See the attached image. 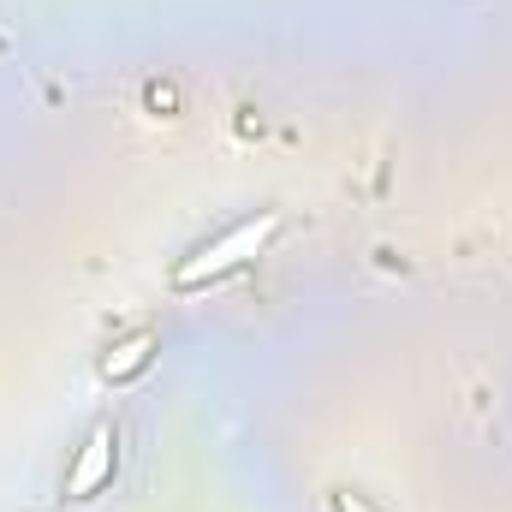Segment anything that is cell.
Here are the masks:
<instances>
[{
    "label": "cell",
    "instance_id": "cell-2",
    "mask_svg": "<svg viewBox=\"0 0 512 512\" xmlns=\"http://www.w3.org/2000/svg\"><path fill=\"white\" fill-rule=\"evenodd\" d=\"M114 465H120V429L114 423H96L90 441H84V453H78V465L66 471V495L72 501H96L114 483Z\"/></svg>",
    "mask_w": 512,
    "mask_h": 512
},
{
    "label": "cell",
    "instance_id": "cell-4",
    "mask_svg": "<svg viewBox=\"0 0 512 512\" xmlns=\"http://www.w3.org/2000/svg\"><path fill=\"white\" fill-rule=\"evenodd\" d=\"M334 512H370V507H364L352 489H334Z\"/></svg>",
    "mask_w": 512,
    "mask_h": 512
},
{
    "label": "cell",
    "instance_id": "cell-3",
    "mask_svg": "<svg viewBox=\"0 0 512 512\" xmlns=\"http://www.w3.org/2000/svg\"><path fill=\"white\" fill-rule=\"evenodd\" d=\"M155 346H161V340H155L149 328L126 334V340H120V346H114V352L102 358V382H114V387H120V382H137V376H143V370L155 364Z\"/></svg>",
    "mask_w": 512,
    "mask_h": 512
},
{
    "label": "cell",
    "instance_id": "cell-1",
    "mask_svg": "<svg viewBox=\"0 0 512 512\" xmlns=\"http://www.w3.org/2000/svg\"><path fill=\"white\" fill-rule=\"evenodd\" d=\"M280 233V215L274 209H262L251 221H239V227H227L221 239H209L203 251H191L179 268H173V286L179 292H197V286H215V280H227V274H239L245 262L268 251V239Z\"/></svg>",
    "mask_w": 512,
    "mask_h": 512
}]
</instances>
